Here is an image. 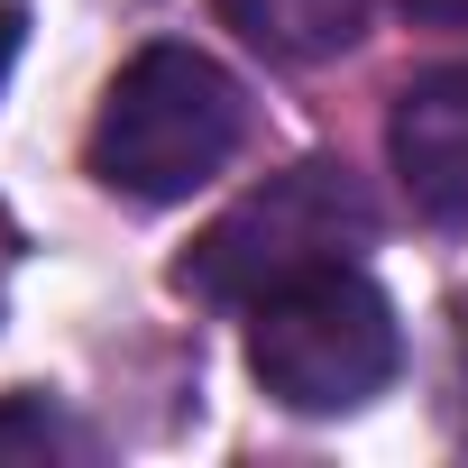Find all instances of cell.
I'll list each match as a JSON object with an SVG mask.
<instances>
[{
  "instance_id": "obj_4",
  "label": "cell",
  "mask_w": 468,
  "mask_h": 468,
  "mask_svg": "<svg viewBox=\"0 0 468 468\" xmlns=\"http://www.w3.org/2000/svg\"><path fill=\"white\" fill-rule=\"evenodd\" d=\"M386 156L395 184L422 220H468V65H431L395 92L386 111Z\"/></svg>"
},
{
  "instance_id": "obj_3",
  "label": "cell",
  "mask_w": 468,
  "mask_h": 468,
  "mask_svg": "<svg viewBox=\"0 0 468 468\" xmlns=\"http://www.w3.org/2000/svg\"><path fill=\"white\" fill-rule=\"evenodd\" d=\"M249 313H258L249 322V367H258V386L285 413H358L404 358L395 303L358 267L294 276V285H276Z\"/></svg>"
},
{
  "instance_id": "obj_1",
  "label": "cell",
  "mask_w": 468,
  "mask_h": 468,
  "mask_svg": "<svg viewBox=\"0 0 468 468\" xmlns=\"http://www.w3.org/2000/svg\"><path fill=\"white\" fill-rule=\"evenodd\" d=\"M239 83L202 47H138L92 120V175L120 202H184L239 156Z\"/></svg>"
},
{
  "instance_id": "obj_6",
  "label": "cell",
  "mask_w": 468,
  "mask_h": 468,
  "mask_svg": "<svg viewBox=\"0 0 468 468\" xmlns=\"http://www.w3.org/2000/svg\"><path fill=\"white\" fill-rule=\"evenodd\" d=\"M92 441L47 404V395H10L0 404V459H83Z\"/></svg>"
},
{
  "instance_id": "obj_5",
  "label": "cell",
  "mask_w": 468,
  "mask_h": 468,
  "mask_svg": "<svg viewBox=\"0 0 468 468\" xmlns=\"http://www.w3.org/2000/svg\"><path fill=\"white\" fill-rule=\"evenodd\" d=\"M220 19L239 28L249 47L285 56V65H322V56H340L358 37L367 0H220Z\"/></svg>"
},
{
  "instance_id": "obj_8",
  "label": "cell",
  "mask_w": 468,
  "mask_h": 468,
  "mask_svg": "<svg viewBox=\"0 0 468 468\" xmlns=\"http://www.w3.org/2000/svg\"><path fill=\"white\" fill-rule=\"evenodd\" d=\"M19 28H28L19 0H0V83H10V65H19Z\"/></svg>"
},
{
  "instance_id": "obj_2",
  "label": "cell",
  "mask_w": 468,
  "mask_h": 468,
  "mask_svg": "<svg viewBox=\"0 0 468 468\" xmlns=\"http://www.w3.org/2000/svg\"><path fill=\"white\" fill-rule=\"evenodd\" d=\"M367 239H377L367 184L349 165H331V156H303V165L267 175L249 202H229L202 239H193L184 294H202V303H267L294 276L349 267Z\"/></svg>"
},
{
  "instance_id": "obj_7",
  "label": "cell",
  "mask_w": 468,
  "mask_h": 468,
  "mask_svg": "<svg viewBox=\"0 0 468 468\" xmlns=\"http://www.w3.org/2000/svg\"><path fill=\"white\" fill-rule=\"evenodd\" d=\"M422 28H468V0H404Z\"/></svg>"
}]
</instances>
